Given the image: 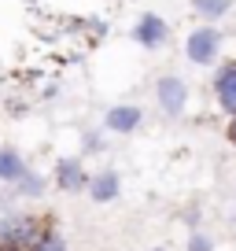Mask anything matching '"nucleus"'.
Instances as JSON below:
<instances>
[{
  "instance_id": "9",
  "label": "nucleus",
  "mask_w": 236,
  "mask_h": 251,
  "mask_svg": "<svg viewBox=\"0 0 236 251\" xmlns=\"http://www.w3.org/2000/svg\"><path fill=\"white\" fill-rule=\"evenodd\" d=\"M26 170H30V166H26L23 151H15L11 144H0V181H4V185H15Z\"/></svg>"
},
{
  "instance_id": "7",
  "label": "nucleus",
  "mask_w": 236,
  "mask_h": 251,
  "mask_svg": "<svg viewBox=\"0 0 236 251\" xmlns=\"http://www.w3.org/2000/svg\"><path fill=\"white\" fill-rule=\"evenodd\" d=\"M141 122H144L141 103H111V107L103 111V129H107V133H118V137L137 133Z\"/></svg>"
},
{
  "instance_id": "20",
  "label": "nucleus",
  "mask_w": 236,
  "mask_h": 251,
  "mask_svg": "<svg viewBox=\"0 0 236 251\" xmlns=\"http://www.w3.org/2000/svg\"><path fill=\"white\" fill-rule=\"evenodd\" d=\"M233 8H236V0H233Z\"/></svg>"
},
{
  "instance_id": "12",
  "label": "nucleus",
  "mask_w": 236,
  "mask_h": 251,
  "mask_svg": "<svg viewBox=\"0 0 236 251\" xmlns=\"http://www.w3.org/2000/svg\"><path fill=\"white\" fill-rule=\"evenodd\" d=\"M103 133H107V129H85V133H81V155H103V151H107V141H103Z\"/></svg>"
},
{
  "instance_id": "18",
  "label": "nucleus",
  "mask_w": 236,
  "mask_h": 251,
  "mask_svg": "<svg viewBox=\"0 0 236 251\" xmlns=\"http://www.w3.org/2000/svg\"><path fill=\"white\" fill-rule=\"evenodd\" d=\"M155 251H166V248H155Z\"/></svg>"
},
{
  "instance_id": "2",
  "label": "nucleus",
  "mask_w": 236,
  "mask_h": 251,
  "mask_svg": "<svg viewBox=\"0 0 236 251\" xmlns=\"http://www.w3.org/2000/svg\"><path fill=\"white\" fill-rule=\"evenodd\" d=\"M189 100H192V89L181 74H159L155 78V103L166 118H181L189 111Z\"/></svg>"
},
{
  "instance_id": "19",
  "label": "nucleus",
  "mask_w": 236,
  "mask_h": 251,
  "mask_svg": "<svg viewBox=\"0 0 236 251\" xmlns=\"http://www.w3.org/2000/svg\"><path fill=\"white\" fill-rule=\"evenodd\" d=\"M26 4H33V0H26Z\"/></svg>"
},
{
  "instance_id": "11",
  "label": "nucleus",
  "mask_w": 236,
  "mask_h": 251,
  "mask_svg": "<svg viewBox=\"0 0 236 251\" xmlns=\"http://www.w3.org/2000/svg\"><path fill=\"white\" fill-rule=\"evenodd\" d=\"M45 185H48V181L41 177V174L26 170L23 177H19L15 185H11V192H15V196H26V200H37V196H45Z\"/></svg>"
},
{
  "instance_id": "4",
  "label": "nucleus",
  "mask_w": 236,
  "mask_h": 251,
  "mask_svg": "<svg viewBox=\"0 0 236 251\" xmlns=\"http://www.w3.org/2000/svg\"><path fill=\"white\" fill-rule=\"evenodd\" d=\"M211 93L221 115L236 118V59H221L211 71Z\"/></svg>"
},
{
  "instance_id": "17",
  "label": "nucleus",
  "mask_w": 236,
  "mask_h": 251,
  "mask_svg": "<svg viewBox=\"0 0 236 251\" xmlns=\"http://www.w3.org/2000/svg\"><path fill=\"white\" fill-rule=\"evenodd\" d=\"M0 251H19V248H11V244H4V240H0Z\"/></svg>"
},
{
  "instance_id": "13",
  "label": "nucleus",
  "mask_w": 236,
  "mask_h": 251,
  "mask_svg": "<svg viewBox=\"0 0 236 251\" xmlns=\"http://www.w3.org/2000/svg\"><path fill=\"white\" fill-rule=\"evenodd\" d=\"M30 251H67V240H63L59 233H45V236H41V240L33 244Z\"/></svg>"
},
{
  "instance_id": "6",
  "label": "nucleus",
  "mask_w": 236,
  "mask_h": 251,
  "mask_svg": "<svg viewBox=\"0 0 236 251\" xmlns=\"http://www.w3.org/2000/svg\"><path fill=\"white\" fill-rule=\"evenodd\" d=\"M52 181H55V188H59V192H89L93 174L85 170V163H81L78 155H63L59 163H55Z\"/></svg>"
},
{
  "instance_id": "1",
  "label": "nucleus",
  "mask_w": 236,
  "mask_h": 251,
  "mask_svg": "<svg viewBox=\"0 0 236 251\" xmlns=\"http://www.w3.org/2000/svg\"><path fill=\"white\" fill-rule=\"evenodd\" d=\"M221 48H225V33L218 23H199L185 33V59L199 71H214L221 63Z\"/></svg>"
},
{
  "instance_id": "10",
  "label": "nucleus",
  "mask_w": 236,
  "mask_h": 251,
  "mask_svg": "<svg viewBox=\"0 0 236 251\" xmlns=\"http://www.w3.org/2000/svg\"><path fill=\"white\" fill-rule=\"evenodd\" d=\"M192 15H199L203 23H221L225 15H233V0H189Z\"/></svg>"
},
{
  "instance_id": "16",
  "label": "nucleus",
  "mask_w": 236,
  "mask_h": 251,
  "mask_svg": "<svg viewBox=\"0 0 236 251\" xmlns=\"http://www.w3.org/2000/svg\"><path fill=\"white\" fill-rule=\"evenodd\" d=\"M41 93H45V100H55V96H59V85H45Z\"/></svg>"
},
{
  "instance_id": "15",
  "label": "nucleus",
  "mask_w": 236,
  "mask_h": 251,
  "mask_svg": "<svg viewBox=\"0 0 236 251\" xmlns=\"http://www.w3.org/2000/svg\"><path fill=\"white\" fill-rule=\"evenodd\" d=\"M225 141L236 148V118H229V126H225Z\"/></svg>"
},
{
  "instance_id": "14",
  "label": "nucleus",
  "mask_w": 236,
  "mask_h": 251,
  "mask_svg": "<svg viewBox=\"0 0 236 251\" xmlns=\"http://www.w3.org/2000/svg\"><path fill=\"white\" fill-rule=\"evenodd\" d=\"M189 251H214V240L207 233H192L189 236Z\"/></svg>"
},
{
  "instance_id": "8",
  "label": "nucleus",
  "mask_w": 236,
  "mask_h": 251,
  "mask_svg": "<svg viewBox=\"0 0 236 251\" xmlns=\"http://www.w3.org/2000/svg\"><path fill=\"white\" fill-rule=\"evenodd\" d=\"M118 192H122V181H118L115 170L93 174V181H89V196H93L96 203H111V200H118Z\"/></svg>"
},
{
  "instance_id": "3",
  "label": "nucleus",
  "mask_w": 236,
  "mask_h": 251,
  "mask_svg": "<svg viewBox=\"0 0 236 251\" xmlns=\"http://www.w3.org/2000/svg\"><path fill=\"white\" fill-rule=\"evenodd\" d=\"M129 37L133 45H141L144 52H159V48L170 45V23H166L159 11H141L129 26Z\"/></svg>"
},
{
  "instance_id": "5",
  "label": "nucleus",
  "mask_w": 236,
  "mask_h": 251,
  "mask_svg": "<svg viewBox=\"0 0 236 251\" xmlns=\"http://www.w3.org/2000/svg\"><path fill=\"white\" fill-rule=\"evenodd\" d=\"M41 236H45V229H41V222L30 218V214H8V218L0 222V240L11 244V248H19V251L23 248L30 251Z\"/></svg>"
}]
</instances>
